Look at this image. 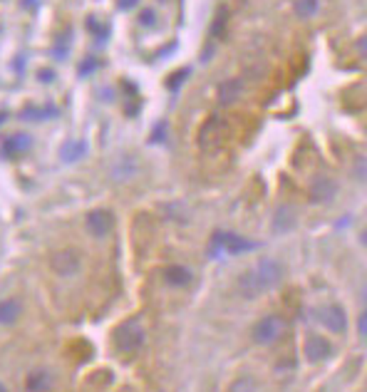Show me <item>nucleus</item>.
Here are the masks:
<instances>
[{"mask_svg":"<svg viewBox=\"0 0 367 392\" xmlns=\"http://www.w3.org/2000/svg\"><path fill=\"white\" fill-rule=\"evenodd\" d=\"M84 152H87V144L80 139V142H67L65 147L60 149V159L67 161V164H72V161H80L84 157Z\"/></svg>","mask_w":367,"mask_h":392,"instance_id":"nucleus-14","label":"nucleus"},{"mask_svg":"<svg viewBox=\"0 0 367 392\" xmlns=\"http://www.w3.org/2000/svg\"><path fill=\"white\" fill-rule=\"evenodd\" d=\"M0 119H3V117H0Z\"/></svg>","mask_w":367,"mask_h":392,"instance_id":"nucleus-31","label":"nucleus"},{"mask_svg":"<svg viewBox=\"0 0 367 392\" xmlns=\"http://www.w3.org/2000/svg\"><path fill=\"white\" fill-rule=\"evenodd\" d=\"M293 10H296L298 18H310V15H315V10H318V0H296Z\"/></svg>","mask_w":367,"mask_h":392,"instance_id":"nucleus-19","label":"nucleus"},{"mask_svg":"<svg viewBox=\"0 0 367 392\" xmlns=\"http://www.w3.org/2000/svg\"><path fill=\"white\" fill-rule=\"evenodd\" d=\"M241 95V82L238 80H229V82H221L219 87V102L221 105H231Z\"/></svg>","mask_w":367,"mask_h":392,"instance_id":"nucleus-16","label":"nucleus"},{"mask_svg":"<svg viewBox=\"0 0 367 392\" xmlns=\"http://www.w3.org/2000/svg\"><path fill=\"white\" fill-rule=\"evenodd\" d=\"M320 321H323V326L330 333H343L348 328V315H345V310L340 305H328V308L320 310Z\"/></svg>","mask_w":367,"mask_h":392,"instance_id":"nucleus-8","label":"nucleus"},{"mask_svg":"<svg viewBox=\"0 0 367 392\" xmlns=\"http://www.w3.org/2000/svg\"><path fill=\"white\" fill-rule=\"evenodd\" d=\"M112 226H114V216L109 211H105V208H95V211L87 214V229L92 236L105 238L107 233L112 231Z\"/></svg>","mask_w":367,"mask_h":392,"instance_id":"nucleus-7","label":"nucleus"},{"mask_svg":"<svg viewBox=\"0 0 367 392\" xmlns=\"http://www.w3.org/2000/svg\"><path fill=\"white\" fill-rule=\"evenodd\" d=\"M3 390H6V387H3V385H0V392H3Z\"/></svg>","mask_w":367,"mask_h":392,"instance_id":"nucleus-30","label":"nucleus"},{"mask_svg":"<svg viewBox=\"0 0 367 392\" xmlns=\"http://www.w3.org/2000/svg\"><path fill=\"white\" fill-rule=\"evenodd\" d=\"M50 266H53V271L57 276H75L80 271V266H82V261H80V253L72 249H65V251H57V253H53V261H50Z\"/></svg>","mask_w":367,"mask_h":392,"instance_id":"nucleus-6","label":"nucleus"},{"mask_svg":"<svg viewBox=\"0 0 367 392\" xmlns=\"http://www.w3.org/2000/svg\"><path fill=\"white\" fill-rule=\"evenodd\" d=\"M360 241H362V244H365V246H367V229H365V231H362V233H360Z\"/></svg>","mask_w":367,"mask_h":392,"instance_id":"nucleus-29","label":"nucleus"},{"mask_svg":"<svg viewBox=\"0 0 367 392\" xmlns=\"http://www.w3.org/2000/svg\"><path fill=\"white\" fill-rule=\"evenodd\" d=\"M226 132H229L226 119H221V117L206 119L204 127H202V132H199V147H202L204 152H216V149L224 144Z\"/></svg>","mask_w":367,"mask_h":392,"instance_id":"nucleus-3","label":"nucleus"},{"mask_svg":"<svg viewBox=\"0 0 367 392\" xmlns=\"http://www.w3.org/2000/svg\"><path fill=\"white\" fill-rule=\"evenodd\" d=\"M87 28L92 30V33H97V35H100V40L107 35V30H105V28H100V23H97V20H92V18L87 20Z\"/></svg>","mask_w":367,"mask_h":392,"instance_id":"nucleus-24","label":"nucleus"},{"mask_svg":"<svg viewBox=\"0 0 367 392\" xmlns=\"http://www.w3.org/2000/svg\"><path fill=\"white\" fill-rule=\"evenodd\" d=\"M290 226H293V208L290 206H278L276 208V216H273V229L278 233L290 231Z\"/></svg>","mask_w":367,"mask_h":392,"instance_id":"nucleus-15","label":"nucleus"},{"mask_svg":"<svg viewBox=\"0 0 367 392\" xmlns=\"http://www.w3.org/2000/svg\"><path fill=\"white\" fill-rule=\"evenodd\" d=\"M112 340L119 353H136V350H142L144 343H147V333H144L142 323L132 318V321L119 323V326L114 328Z\"/></svg>","mask_w":367,"mask_h":392,"instance_id":"nucleus-2","label":"nucleus"},{"mask_svg":"<svg viewBox=\"0 0 367 392\" xmlns=\"http://www.w3.org/2000/svg\"><path fill=\"white\" fill-rule=\"evenodd\" d=\"M53 385V377L45 370H37V373H30L28 377V390H48Z\"/></svg>","mask_w":367,"mask_h":392,"instance_id":"nucleus-17","label":"nucleus"},{"mask_svg":"<svg viewBox=\"0 0 367 392\" xmlns=\"http://www.w3.org/2000/svg\"><path fill=\"white\" fill-rule=\"evenodd\" d=\"M303 353H305L310 363H320V360H325L332 353V345L325 338H320V335H308V340L303 345Z\"/></svg>","mask_w":367,"mask_h":392,"instance_id":"nucleus-10","label":"nucleus"},{"mask_svg":"<svg viewBox=\"0 0 367 392\" xmlns=\"http://www.w3.org/2000/svg\"><path fill=\"white\" fill-rule=\"evenodd\" d=\"M191 75V70H181V72H177V75H174V78H169V89H179L181 87V82L186 78H189Z\"/></svg>","mask_w":367,"mask_h":392,"instance_id":"nucleus-22","label":"nucleus"},{"mask_svg":"<svg viewBox=\"0 0 367 392\" xmlns=\"http://www.w3.org/2000/svg\"><path fill=\"white\" fill-rule=\"evenodd\" d=\"M253 382L249 380V377H241V382H233L231 390H253Z\"/></svg>","mask_w":367,"mask_h":392,"instance_id":"nucleus-23","label":"nucleus"},{"mask_svg":"<svg viewBox=\"0 0 367 392\" xmlns=\"http://www.w3.org/2000/svg\"><path fill=\"white\" fill-rule=\"evenodd\" d=\"M283 330H285L283 318H278V315H266V318H261V321L253 326V340L258 345H273L283 335Z\"/></svg>","mask_w":367,"mask_h":392,"instance_id":"nucleus-5","label":"nucleus"},{"mask_svg":"<svg viewBox=\"0 0 367 392\" xmlns=\"http://www.w3.org/2000/svg\"><path fill=\"white\" fill-rule=\"evenodd\" d=\"M224 25H226V10H219V15H216V23H213V28H211V35L219 37L221 33H224Z\"/></svg>","mask_w":367,"mask_h":392,"instance_id":"nucleus-21","label":"nucleus"},{"mask_svg":"<svg viewBox=\"0 0 367 392\" xmlns=\"http://www.w3.org/2000/svg\"><path fill=\"white\" fill-rule=\"evenodd\" d=\"M357 53H360L362 57L367 60V33H365V35L360 37V40H357Z\"/></svg>","mask_w":367,"mask_h":392,"instance_id":"nucleus-26","label":"nucleus"},{"mask_svg":"<svg viewBox=\"0 0 367 392\" xmlns=\"http://www.w3.org/2000/svg\"><path fill=\"white\" fill-rule=\"evenodd\" d=\"M57 114V109L55 107H28L20 112V117L23 119H35V122H40V119H50Z\"/></svg>","mask_w":367,"mask_h":392,"instance_id":"nucleus-18","label":"nucleus"},{"mask_svg":"<svg viewBox=\"0 0 367 392\" xmlns=\"http://www.w3.org/2000/svg\"><path fill=\"white\" fill-rule=\"evenodd\" d=\"M164 278L169 285H177V288H184V285H189L191 280H194V276H191V271L186 266H169L164 271Z\"/></svg>","mask_w":367,"mask_h":392,"instance_id":"nucleus-12","label":"nucleus"},{"mask_svg":"<svg viewBox=\"0 0 367 392\" xmlns=\"http://www.w3.org/2000/svg\"><path fill=\"white\" fill-rule=\"evenodd\" d=\"M352 174H355L360 181H367V157H357L355 164H352Z\"/></svg>","mask_w":367,"mask_h":392,"instance_id":"nucleus-20","label":"nucleus"},{"mask_svg":"<svg viewBox=\"0 0 367 392\" xmlns=\"http://www.w3.org/2000/svg\"><path fill=\"white\" fill-rule=\"evenodd\" d=\"M258 249V244L249 241V238L236 236V233H216L213 236V244H211V256H219L221 251L224 253H246V251H253Z\"/></svg>","mask_w":367,"mask_h":392,"instance_id":"nucleus-4","label":"nucleus"},{"mask_svg":"<svg viewBox=\"0 0 367 392\" xmlns=\"http://www.w3.org/2000/svg\"><path fill=\"white\" fill-rule=\"evenodd\" d=\"M30 147H33V137L25 134V132H20V134H12L10 139H6V144H3V154L20 157V154H25Z\"/></svg>","mask_w":367,"mask_h":392,"instance_id":"nucleus-11","label":"nucleus"},{"mask_svg":"<svg viewBox=\"0 0 367 392\" xmlns=\"http://www.w3.org/2000/svg\"><path fill=\"white\" fill-rule=\"evenodd\" d=\"M142 25H154V12L152 10L142 12Z\"/></svg>","mask_w":367,"mask_h":392,"instance_id":"nucleus-27","label":"nucleus"},{"mask_svg":"<svg viewBox=\"0 0 367 392\" xmlns=\"http://www.w3.org/2000/svg\"><path fill=\"white\" fill-rule=\"evenodd\" d=\"M335 191H338V186H335L332 179L318 177V179H313V184H310V189H308V196L313 204H325L335 196Z\"/></svg>","mask_w":367,"mask_h":392,"instance_id":"nucleus-9","label":"nucleus"},{"mask_svg":"<svg viewBox=\"0 0 367 392\" xmlns=\"http://www.w3.org/2000/svg\"><path fill=\"white\" fill-rule=\"evenodd\" d=\"M357 330H360V335L367 340V310L360 315V321H357Z\"/></svg>","mask_w":367,"mask_h":392,"instance_id":"nucleus-25","label":"nucleus"},{"mask_svg":"<svg viewBox=\"0 0 367 392\" xmlns=\"http://www.w3.org/2000/svg\"><path fill=\"white\" fill-rule=\"evenodd\" d=\"M283 274L285 271L278 261L263 258V261H258L253 268H249L246 274H241V278H238V293H241L243 298L261 296V293L276 288V285L283 280Z\"/></svg>","mask_w":367,"mask_h":392,"instance_id":"nucleus-1","label":"nucleus"},{"mask_svg":"<svg viewBox=\"0 0 367 392\" xmlns=\"http://www.w3.org/2000/svg\"><path fill=\"white\" fill-rule=\"evenodd\" d=\"M20 318V303L15 298L0 301V326H12Z\"/></svg>","mask_w":367,"mask_h":392,"instance_id":"nucleus-13","label":"nucleus"},{"mask_svg":"<svg viewBox=\"0 0 367 392\" xmlns=\"http://www.w3.org/2000/svg\"><path fill=\"white\" fill-rule=\"evenodd\" d=\"M95 67H97V65H95V60H89V65H84L80 72H82V75H87V72H89V70H95Z\"/></svg>","mask_w":367,"mask_h":392,"instance_id":"nucleus-28","label":"nucleus"}]
</instances>
